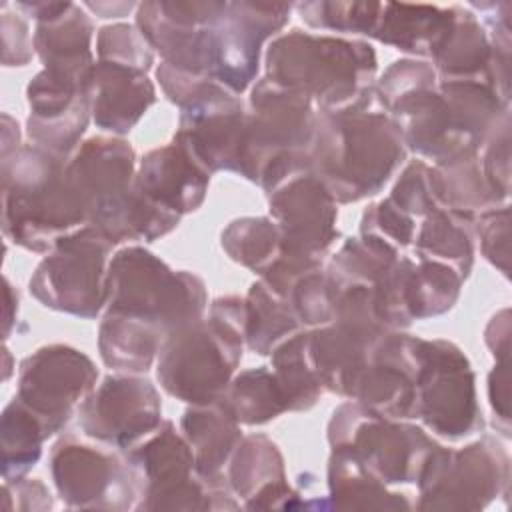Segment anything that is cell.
Masks as SVG:
<instances>
[{
  "label": "cell",
  "instance_id": "1",
  "mask_svg": "<svg viewBox=\"0 0 512 512\" xmlns=\"http://www.w3.org/2000/svg\"><path fill=\"white\" fill-rule=\"evenodd\" d=\"M332 114H318L308 172L338 204L376 194L406 156L396 122L372 102Z\"/></svg>",
  "mask_w": 512,
  "mask_h": 512
},
{
  "label": "cell",
  "instance_id": "2",
  "mask_svg": "<svg viewBox=\"0 0 512 512\" xmlns=\"http://www.w3.org/2000/svg\"><path fill=\"white\" fill-rule=\"evenodd\" d=\"M66 164V158L36 144L2 158V230L18 246L48 252L88 226L86 204Z\"/></svg>",
  "mask_w": 512,
  "mask_h": 512
},
{
  "label": "cell",
  "instance_id": "3",
  "mask_svg": "<svg viewBox=\"0 0 512 512\" xmlns=\"http://www.w3.org/2000/svg\"><path fill=\"white\" fill-rule=\"evenodd\" d=\"M376 54L370 44L292 30L266 52V78L318 104L320 112H344L374 98Z\"/></svg>",
  "mask_w": 512,
  "mask_h": 512
},
{
  "label": "cell",
  "instance_id": "4",
  "mask_svg": "<svg viewBox=\"0 0 512 512\" xmlns=\"http://www.w3.org/2000/svg\"><path fill=\"white\" fill-rule=\"evenodd\" d=\"M246 300L228 296L210 306V316L174 330L158 352L162 388L190 404L218 400L242 358Z\"/></svg>",
  "mask_w": 512,
  "mask_h": 512
},
{
  "label": "cell",
  "instance_id": "5",
  "mask_svg": "<svg viewBox=\"0 0 512 512\" xmlns=\"http://www.w3.org/2000/svg\"><path fill=\"white\" fill-rule=\"evenodd\" d=\"M250 106L238 172L270 192L308 172L318 114L310 98L268 78L256 82Z\"/></svg>",
  "mask_w": 512,
  "mask_h": 512
},
{
  "label": "cell",
  "instance_id": "6",
  "mask_svg": "<svg viewBox=\"0 0 512 512\" xmlns=\"http://www.w3.org/2000/svg\"><path fill=\"white\" fill-rule=\"evenodd\" d=\"M110 312L134 316L158 326L166 338L202 318L206 290L198 276L174 272L144 248L120 250L106 276Z\"/></svg>",
  "mask_w": 512,
  "mask_h": 512
},
{
  "label": "cell",
  "instance_id": "7",
  "mask_svg": "<svg viewBox=\"0 0 512 512\" xmlns=\"http://www.w3.org/2000/svg\"><path fill=\"white\" fill-rule=\"evenodd\" d=\"M332 448H344L380 482L418 480L434 444L420 428L378 416L360 402L342 404L328 428Z\"/></svg>",
  "mask_w": 512,
  "mask_h": 512
},
{
  "label": "cell",
  "instance_id": "8",
  "mask_svg": "<svg viewBox=\"0 0 512 512\" xmlns=\"http://www.w3.org/2000/svg\"><path fill=\"white\" fill-rule=\"evenodd\" d=\"M112 242L86 226L48 250L30 278L32 296L46 308L94 318L106 304V256Z\"/></svg>",
  "mask_w": 512,
  "mask_h": 512
},
{
  "label": "cell",
  "instance_id": "9",
  "mask_svg": "<svg viewBox=\"0 0 512 512\" xmlns=\"http://www.w3.org/2000/svg\"><path fill=\"white\" fill-rule=\"evenodd\" d=\"M414 418L448 438H462L482 424L474 374L466 356L446 340L418 342Z\"/></svg>",
  "mask_w": 512,
  "mask_h": 512
},
{
  "label": "cell",
  "instance_id": "10",
  "mask_svg": "<svg viewBox=\"0 0 512 512\" xmlns=\"http://www.w3.org/2000/svg\"><path fill=\"white\" fill-rule=\"evenodd\" d=\"M126 466L146 496L142 508H216L208 496H228L224 484L198 476L194 452L172 422H162L144 444L132 448Z\"/></svg>",
  "mask_w": 512,
  "mask_h": 512
},
{
  "label": "cell",
  "instance_id": "11",
  "mask_svg": "<svg viewBox=\"0 0 512 512\" xmlns=\"http://www.w3.org/2000/svg\"><path fill=\"white\" fill-rule=\"evenodd\" d=\"M286 2H228L206 38V72L232 94L256 78L260 48L290 18Z\"/></svg>",
  "mask_w": 512,
  "mask_h": 512
},
{
  "label": "cell",
  "instance_id": "12",
  "mask_svg": "<svg viewBox=\"0 0 512 512\" xmlns=\"http://www.w3.org/2000/svg\"><path fill=\"white\" fill-rule=\"evenodd\" d=\"M508 478V456L492 438L464 450L436 446L420 476L422 508H480Z\"/></svg>",
  "mask_w": 512,
  "mask_h": 512
},
{
  "label": "cell",
  "instance_id": "13",
  "mask_svg": "<svg viewBox=\"0 0 512 512\" xmlns=\"http://www.w3.org/2000/svg\"><path fill=\"white\" fill-rule=\"evenodd\" d=\"M98 378L92 360L62 344L36 350L20 364L16 398L46 426L50 436L70 418L78 400H84Z\"/></svg>",
  "mask_w": 512,
  "mask_h": 512
},
{
  "label": "cell",
  "instance_id": "14",
  "mask_svg": "<svg viewBox=\"0 0 512 512\" xmlns=\"http://www.w3.org/2000/svg\"><path fill=\"white\" fill-rule=\"evenodd\" d=\"M162 404L152 382L108 376L80 404L82 430L110 446L130 448L162 424Z\"/></svg>",
  "mask_w": 512,
  "mask_h": 512
},
{
  "label": "cell",
  "instance_id": "15",
  "mask_svg": "<svg viewBox=\"0 0 512 512\" xmlns=\"http://www.w3.org/2000/svg\"><path fill=\"white\" fill-rule=\"evenodd\" d=\"M248 112L226 88L182 108L174 142L206 172H238Z\"/></svg>",
  "mask_w": 512,
  "mask_h": 512
},
{
  "label": "cell",
  "instance_id": "16",
  "mask_svg": "<svg viewBox=\"0 0 512 512\" xmlns=\"http://www.w3.org/2000/svg\"><path fill=\"white\" fill-rule=\"evenodd\" d=\"M270 216L282 232V254L288 256L320 260L338 236L336 202L310 172L270 190Z\"/></svg>",
  "mask_w": 512,
  "mask_h": 512
},
{
  "label": "cell",
  "instance_id": "17",
  "mask_svg": "<svg viewBox=\"0 0 512 512\" xmlns=\"http://www.w3.org/2000/svg\"><path fill=\"white\" fill-rule=\"evenodd\" d=\"M228 2H144L138 4L136 24L146 42L164 62L192 74L206 72L208 28L224 14Z\"/></svg>",
  "mask_w": 512,
  "mask_h": 512
},
{
  "label": "cell",
  "instance_id": "18",
  "mask_svg": "<svg viewBox=\"0 0 512 512\" xmlns=\"http://www.w3.org/2000/svg\"><path fill=\"white\" fill-rule=\"evenodd\" d=\"M66 172L88 210V226L102 230L128 202L134 186V150L118 138L86 140Z\"/></svg>",
  "mask_w": 512,
  "mask_h": 512
},
{
  "label": "cell",
  "instance_id": "19",
  "mask_svg": "<svg viewBox=\"0 0 512 512\" xmlns=\"http://www.w3.org/2000/svg\"><path fill=\"white\" fill-rule=\"evenodd\" d=\"M54 484L60 496L78 508H124L134 496V480L128 466L114 456L62 438L50 456Z\"/></svg>",
  "mask_w": 512,
  "mask_h": 512
},
{
  "label": "cell",
  "instance_id": "20",
  "mask_svg": "<svg viewBox=\"0 0 512 512\" xmlns=\"http://www.w3.org/2000/svg\"><path fill=\"white\" fill-rule=\"evenodd\" d=\"M92 22L78 4H68L58 16L36 22L34 50L44 72L56 80L92 88L94 58L90 52Z\"/></svg>",
  "mask_w": 512,
  "mask_h": 512
},
{
  "label": "cell",
  "instance_id": "21",
  "mask_svg": "<svg viewBox=\"0 0 512 512\" xmlns=\"http://www.w3.org/2000/svg\"><path fill=\"white\" fill-rule=\"evenodd\" d=\"M206 174L176 142L148 152L134 178L136 190L160 208L176 214L194 212L208 190Z\"/></svg>",
  "mask_w": 512,
  "mask_h": 512
},
{
  "label": "cell",
  "instance_id": "22",
  "mask_svg": "<svg viewBox=\"0 0 512 512\" xmlns=\"http://www.w3.org/2000/svg\"><path fill=\"white\" fill-rule=\"evenodd\" d=\"M156 92L144 70L96 60L90 88L94 122L114 134H126L154 102Z\"/></svg>",
  "mask_w": 512,
  "mask_h": 512
},
{
  "label": "cell",
  "instance_id": "23",
  "mask_svg": "<svg viewBox=\"0 0 512 512\" xmlns=\"http://www.w3.org/2000/svg\"><path fill=\"white\" fill-rule=\"evenodd\" d=\"M182 432L194 452L196 472L206 482L224 484L222 472L242 442L238 420L218 398L208 404H192L184 412Z\"/></svg>",
  "mask_w": 512,
  "mask_h": 512
},
{
  "label": "cell",
  "instance_id": "24",
  "mask_svg": "<svg viewBox=\"0 0 512 512\" xmlns=\"http://www.w3.org/2000/svg\"><path fill=\"white\" fill-rule=\"evenodd\" d=\"M454 22V6L382 2L372 36L404 52L432 56Z\"/></svg>",
  "mask_w": 512,
  "mask_h": 512
},
{
  "label": "cell",
  "instance_id": "25",
  "mask_svg": "<svg viewBox=\"0 0 512 512\" xmlns=\"http://www.w3.org/2000/svg\"><path fill=\"white\" fill-rule=\"evenodd\" d=\"M432 60L442 82L480 80L496 88L492 80L494 50L488 34L476 16L462 6H454V22L438 50L432 54ZM498 94L506 98L500 90Z\"/></svg>",
  "mask_w": 512,
  "mask_h": 512
},
{
  "label": "cell",
  "instance_id": "26",
  "mask_svg": "<svg viewBox=\"0 0 512 512\" xmlns=\"http://www.w3.org/2000/svg\"><path fill=\"white\" fill-rule=\"evenodd\" d=\"M230 486L248 500L250 508L276 506V498L294 496L284 482L282 456L274 442L262 434L242 438L230 458Z\"/></svg>",
  "mask_w": 512,
  "mask_h": 512
},
{
  "label": "cell",
  "instance_id": "27",
  "mask_svg": "<svg viewBox=\"0 0 512 512\" xmlns=\"http://www.w3.org/2000/svg\"><path fill=\"white\" fill-rule=\"evenodd\" d=\"M166 334L140 318L106 312L100 324V356L106 366L124 372H146L160 352Z\"/></svg>",
  "mask_w": 512,
  "mask_h": 512
},
{
  "label": "cell",
  "instance_id": "28",
  "mask_svg": "<svg viewBox=\"0 0 512 512\" xmlns=\"http://www.w3.org/2000/svg\"><path fill=\"white\" fill-rule=\"evenodd\" d=\"M414 244L418 260L442 262L466 278L474 254L472 216L448 208H436L422 218Z\"/></svg>",
  "mask_w": 512,
  "mask_h": 512
},
{
  "label": "cell",
  "instance_id": "29",
  "mask_svg": "<svg viewBox=\"0 0 512 512\" xmlns=\"http://www.w3.org/2000/svg\"><path fill=\"white\" fill-rule=\"evenodd\" d=\"M272 366L288 410H308L320 396L318 380L310 356V332H298L272 350Z\"/></svg>",
  "mask_w": 512,
  "mask_h": 512
},
{
  "label": "cell",
  "instance_id": "30",
  "mask_svg": "<svg viewBox=\"0 0 512 512\" xmlns=\"http://www.w3.org/2000/svg\"><path fill=\"white\" fill-rule=\"evenodd\" d=\"M300 328L290 306L262 280L250 288L246 298L244 340L254 352L272 354L280 342L298 334Z\"/></svg>",
  "mask_w": 512,
  "mask_h": 512
},
{
  "label": "cell",
  "instance_id": "31",
  "mask_svg": "<svg viewBox=\"0 0 512 512\" xmlns=\"http://www.w3.org/2000/svg\"><path fill=\"white\" fill-rule=\"evenodd\" d=\"M220 400L238 424H264L288 410L278 380L266 366L238 374Z\"/></svg>",
  "mask_w": 512,
  "mask_h": 512
},
{
  "label": "cell",
  "instance_id": "32",
  "mask_svg": "<svg viewBox=\"0 0 512 512\" xmlns=\"http://www.w3.org/2000/svg\"><path fill=\"white\" fill-rule=\"evenodd\" d=\"M50 436L44 422L16 396L2 414V474L4 480H18L30 470Z\"/></svg>",
  "mask_w": 512,
  "mask_h": 512
},
{
  "label": "cell",
  "instance_id": "33",
  "mask_svg": "<svg viewBox=\"0 0 512 512\" xmlns=\"http://www.w3.org/2000/svg\"><path fill=\"white\" fill-rule=\"evenodd\" d=\"M222 248L262 276L282 256V232L272 218H240L222 232Z\"/></svg>",
  "mask_w": 512,
  "mask_h": 512
},
{
  "label": "cell",
  "instance_id": "34",
  "mask_svg": "<svg viewBox=\"0 0 512 512\" xmlns=\"http://www.w3.org/2000/svg\"><path fill=\"white\" fill-rule=\"evenodd\" d=\"M330 492L340 500L342 508H388L396 494H388L384 482L370 474L358 460L344 448H332L330 458Z\"/></svg>",
  "mask_w": 512,
  "mask_h": 512
},
{
  "label": "cell",
  "instance_id": "35",
  "mask_svg": "<svg viewBox=\"0 0 512 512\" xmlns=\"http://www.w3.org/2000/svg\"><path fill=\"white\" fill-rule=\"evenodd\" d=\"M380 6L382 2L312 0L296 4V10L312 28L372 36L380 16Z\"/></svg>",
  "mask_w": 512,
  "mask_h": 512
},
{
  "label": "cell",
  "instance_id": "36",
  "mask_svg": "<svg viewBox=\"0 0 512 512\" xmlns=\"http://www.w3.org/2000/svg\"><path fill=\"white\" fill-rule=\"evenodd\" d=\"M96 52L100 62H114L148 72L154 54L142 32L130 24H110L100 28L96 40Z\"/></svg>",
  "mask_w": 512,
  "mask_h": 512
},
{
  "label": "cell",
  "instance_id": "37",
  "mask_svg": "<svg viewBox=\"0 0 512 512\" xmlns=\"http://www.w3.org/2000/svg\"><path fill=\"white\" fill-rule=\"evenodd\" d=\"M360 234L374 236L388 246L400 250L414 242L416 236V222L412 216L402 212L390 198L370 206L362 216Z\"/></svg>",
  "mask_w": 512,
  "mask_h": 512
},
{
  "label": "cell",
  "instance_id": "38",
  "mask_svg": "<svg viewBox=\"0 0 512 512\" xmlns=\"http://www.w3.org/2000/svg\"><path fill=\"white\" fill-rule=\"evenodd\" d=\"M2 62L4 66H24L32 58L34 38L28 34V24L18 14V8L2 2Z\"/></svg>",
  "mask_w": 512,
  "mask_h": 512
},
{
  "label": "cell",
  "instance_id": "39",
  "mask_svg": "<svg viewBox=\"0 0 512 512\" xmlns=\"http://www.w3.org/2000/svg\"><path fill=\"white\" fill-rule=\"evenodd\" d=\"M508 208L488 210L478 220V234L486 258L504 274L508 272Z\"/></svg>",
  "mask_w": 512,
  "mask_h": 512
},
{
  "label": "cell",
  "instance_id": "40",
  "mask_svg": "<svg viewBox=\"0 0 512 512\" xmlns=\"http://www.w3.org/2000/svg\"><path fill=\"white\" fill-rule=\"evenodd\" d=\"M510 136H508V122H504L500 134H496L486 148V154L480 162L482 172L498 196V200L508 196V174H510Z\"/></svg>",
  "mask_w": 512,
  "mask_h": 512
},
{
  "label": "cell",
  "instance_id": "41",
  "mask_svg": "<svg viewBox=\"0 0 512 512\" xmlns=\"http://www.w3.org/2000/svg\"><path fill=\"white\" fill-rule=\"evenodd\" d=\"M490 398L494 410L500 412L504 420H508V364L498 366L490 376Z\"/></svg>",
  "mask_w": 512,
  "mask_h": 512
},
{
  "label": "cell",
  "instance_id": "42",
  "mask_svg": "<svg viewBox=\"0 0 512 512\" xmlns=\"http://www.w3.org/2000/svg\"><path fill=\"white\" fill-rule=\"evenodd\" d=\"M84 8H90L96 12V16L100 18H120L124 14H128L132 8H138L134 2H86Z\"/></svg>",
  "mask_w": 512,
  "mask_h": 512
}]
</instances>
